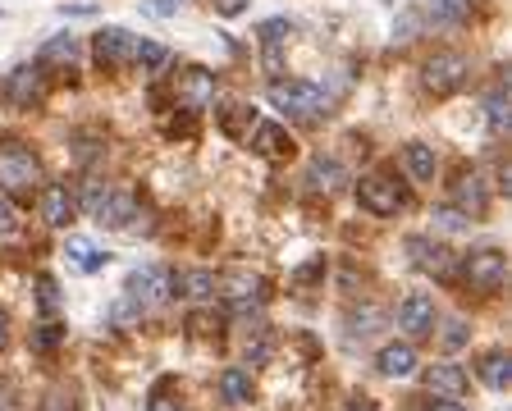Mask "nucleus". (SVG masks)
I'll return each mask as SVG.
<instances>
[{"mask_svg":"<svg viewBox=\"0 0 512 411\" xmlns=\"http://www.w3.org/2000/svg\"><path fill=\"white\" fill-rule=\"evenodd\" d=\"M426 389L430 393H439V398H467V389H471V380H467V370L462 366H453V361H439V366H430L426 370Z\"/></svg>","mask_w":512,"mask_h":411,"instance_id":"16","label":"nucleus"},{"mask_svg":"<svg viewBox=\"0 0 512 411\" xmlns=\"http://www.w3.org/2000/svg\"><path fill=\"white\" fill-rule=\"evenodd\" d=\"M430 411H462V407H458V402H435Z\"/></svg>","mask_w":512,"mask_h":411,"instance_id":"39","label":"nucleus"},{"mask_svg":"<svg viewBox=\"0 0 512 411\" xmlns=\"http://www.w3.org/2000/svg\"><path fill=\"white\" fill-rule=\"evenodd\" d=\"M485 110H490V128L494 133H503L508 128V119H512V101H508V87H494L490 92V101H485Z\"/></svg>","mask_w":512,"mask_h":411,"instance_id":"28","label":"nucleus"},{"mask_svg":"<svg viewBox=\"0 0 512 411\" xmlns=\"http://www.w3.org/2000/svg\"><path fill=\"white\" fill-rule=\"evenodd\" d=\"M55 343H60V325H55V320H46V325L37 329V338H32V348H37V352H51Z\"/></svg>","mask_w":512,"mask_h":411,"instance_id":"33","label":"nucleus"},{"mask_svg":"<svg viewBox=\"0 0 512 411\" xmlns=\"http://www.w3.org/2000/svg\"><path fill=\"white\" fill-rule=\"evenodd\" d=\"M480 380L490 384V389H508V375H512V361H508V352L503 348H494V352H485L480 357Z\"/></svg>","mask_w":512,"mask_h":411,"instance_id":"22","label":"nucleus"},{"mask_svg":"<svg viewBox=\"0 0 512 411\" xmlns=\"http://www.w3.org/2000/svg\"><path fill=\"white\" fill-rule=\"evenodd\" d=\"M261 46H266V69L270 74H279V42L288 37V19H270V23H261Z\"/></svg>","mask_w":512,"mask_h":411,"instance_id":"24","label":"nucleus"},{"mask_svg":"<svg viewBox=\"0 0 512 411\" xmlns=\"http://www.w3.org/2000/svg\"><path fill=\"white\" fill-rule=\"evenodd\" d=\"M467 78H471V64L462 51H435L426 64H421V83H426V92H435V96L462 92Z\"/></svg>","mask_w":512,"mask_h":411,"instance_id":"4","label":"nucleus"},{"mask_svg":"<svg viewBox=\"0 0 512 411\" xmlns=\"http://www.w3.org/2000/svg\"><path fill=\"white\" fill-rule=\"evenodd\" d=\"M467 338H471V334H467V325H462V320H448V325H444V348H448V352H458Z\"/></svg>","mask_w":512,"mask_h":411,"instance_id":"34","label":"nucleus"},{"mask_svg":"<svg viewBox=\"0 0 512 411\" xmlns=\"http://www.w3.org/2000/svg\"><path fill=\"white\" fill-rule=\"evenodd\" d=\"M46 92H51V83H46L42 64H23V69H14V74L5 78V101L19 110H37L46 101Z\"/></svg>","mask_w":512,"mask_h":411,"instance_id":"8","label":"nucleus"},{"mask_svg":"<svg viewBox=\"0 0 512 411\" xmlns=\"http://www.w3.org/2000/svg\"><path fill=\"white\" fill-rule=\"evenodd\" d=\"M124 293H128V302L138 306V311H151V306H160L165 297H170V270H160V265H142V270L128 274Z\"/></svg>","mask_w":512,"mask_h":411,"instance_id":"9","label":"nucleus"},{"mask_svg":"<svg viewBox=\"0 0 512 411\" xmlns=\"http://www.w3.org/2000/svg\"><path fill=\"white\" fill-rule=\"evenodd\" d=\"M270 106L288 119H302V124H316L320 115H330V101L316 83H302V78H275L270 83Z\"/></svg>","mask_w":512,"mask_h":411,"instance_id":"2","label":"nucleus"},{"mask_svg":"<svg viewBox=\"0 0 512 411\" xmlns=\"http://www.w3.org/2000/svg\"><path fill=\"white\" fill-rule=\"evenodd\" d=\"M174 96H179L183 110H192V115H197V110H206L215 101V74H211V69H183Z\"/></svg>","mask_w":512,"mask_h":411,"instance_id":"13","label":"nucleus"},{"mask_svg":"<svg viewBox=\"0 0 512 411\" xmlns=\"http://www.w3.org/2000/svg\"><path fill=\"white\" fill-rule=\"evenodd\" d=\"M37 201H42V220L51 224V229H69V224H74L78 201L64 183H46V188L37 192Z\"/></svg>","mask_w":512,"mask_h":411,"instance_id":"14","label":"nucleus"},{"mask_svg":"<svg viewBox=\"0 0 512 411\" xmlns=\"http://www.w3.org/2000/svg\"><path fill=\"white\" fill-rule=\"evenodd\" d=\"M252 151L256 156H266V160H275V165H284V160H293L298 142L288 137L284 124H256L252 128Z\"/></svg>","mask_w":512,"mask_h":411,"instance_id":"15","label":"nucleus"},{"mask_svg":"<svg viewBox=\"0 0 512 411\" xmlns=\"http://www.w3.org/2000/svg\"><path fill=\"white\" fill-rule=\"evenodd\" d=\"M174 5H183V0H160V10H165V14H170Z\"/></svg>","mask_w":512,"mask_h":411,"instance_id":"40","label":"nucleus"},{"mask_svg":"<svg viewBox=\"0 0 512 411\" xmlns=\"http://www.w3.org/2000/svg\"><path fill=\"white\" fill-rule=\"evenodd\" d=\"M188 329H192L197 338H211V334H220V329H224V316H220V311H192V316H188Z\"/></svg>","mask_w":512,"mask_h":411,"instance_id":"30","label":"nucleus"},{"mask_svg":"<svg viewBox=\"0 0 512 411\" xmlns=\"http://www.w3.org/2000/svg\"><path fill=\"white\" fill-rule=\"evenodd\" d=\"M252 375H247L243 366H229V370H220V398L229 402V407H247L252 402Z\"/></svg>","mask_w":512,"mask_h":411,"instance_id":"21","label":"nucleus"},{"mask_svg":"<svg viewBox=\"0 0 512 411\" xmlns=\"http://www.w3.org/2000/svg\"><path fill=\"white\" fill-rule=\"evenodd\" d=\"M453 206H458L471 224L490 211V188H485V174H480V169H462L458 174V183H453Z\"/></svg>","mask_w":512,"mask_h":411,"instance_id":"11","label":"nucleus"},{"mask_svg":"<svg viewBox=\"0 0 512 411\" xmlns=\"http://www.w3.org/2000/svg\"><path fill=\"white\" fill-rule=\"evenodd\" d=\"M462 279H467V288L494 297L508 284V256H503L499 247H480V252L462 256Z\"/></svg>","mask_w":512,"mask_h":411,"instance_id":"5","label":"nucleus"},{"mask_svg":"<svg viewBox=\"0 0 512 411\" xmlns=\"http://www.w3.org/2000/svg\"><path fill=\"white\" fill-rule=\"evenodd\" d=\"M220 293V279L211 270H192V274H170V297H192V302H211Z\"/></svg>","mask_w":512,"mask_h":411,"instance_id":"18","label":"nucleus"},{"mask_svg":"<svg viewBox=\"0 0 512 411\" xmlns=\"http://www.w3.org/2000/svg\"><path fill=\"white\" fill-rule=\"evenodd\" d=\"M215 5H220L224 19H234V14H243V10H247V0H215Z\"/></svg>","mask_w":512,"mask_h":411,"instance_id":"37","label":"nucleus"},{"mask_svg":"<svg viewBox=\"0 0 512 411\" xmlns=\"http://www.w3.org/2000/svg\"><path fill=\"white\" fill-rule=\"evenodd\" d=\"M87 211L96 215V224H106V229H133V220H138V201L128 197V192L119 188H92L87 192Z\"/></svg>","mask_w":512,"mask_h":411,"instance_id":"7","label":"nucleus"},{"mask_svg":"<svg viewBox=\"0 0 512 411\" xmlns=\"http://www.w3.org/2000/svg\"><path fill=\"white\" fill-rule=\"evenodd\" d=\"M407 256H412V265L416 270H426V274H435V279H458V261H453V252H448L444 243H435V238H407Z\"/></svg>","mask_w":512,"mask_h":411,"instance_id":"10","label":"nucleus"},{"mask_svg":"<svg viewBox=\"0 0 512 411\" xmlns=\"http://www.w3.org/2000/svg\"><path fill=\"white\" fill-rule=\"evenodd\" d=\"M375 370L384 380H407V375H416V348L412 343H384L375 352Z\"/></svg>","mask_w":512,"mask_h":411,"instance_id":"17","label":"nucleus"},{"mask_svg":"<svg viewBox=\"0 0 512 411\" xmlns=\"http://www.w3.org/2000/svg\"><path fill=\"white\" fill-rule=\"evenodd\" d=\"M320 274H325V256H316V261H311V265H302V270L293 274V284H298V288H307L311 279H320Z\"/></svg>","mask_w":512,"mask_h":411,"instance_id":"35","label":"nucleus"},{"mask_svg":"<svg viewBox=\"0 0 512 411\" xmlns=\"http://www.w3.org/2000/svg\"><path fill=\"white\" fill-rule=\"evenodd\" d=\"M133 64H138L142 74H160L165 64H170V51L156 42H138V55H133Z\"/></svg>","mask_w":512,"mask_h":411,"instance_id":"29","label":"nucleus"},{"mask_svg":"<svg viewBox=\"0 0 512 411\" xmlns=\"http://www.w3.org/2000/svg\"><path fill=\"white\" fill-rule=\"evenodd\" d=\"M37 64H55V69H74L78 64V37L74 32H60V37H51V42L37 51Z\"/></svg>","mask_w":512,"mask_h":411,"instance_id":"20","label":"nucleus"},{"mask_svg":"<svg viewBox=\"0 0 512 411\" xmlns=\"http://www.w3.org/2000/svg\"><path fill=\"white\" fill-rule=\"evenodd\" d=\"M357 201H362V211L371 215H398L412 201V192L398 183V174H389V169H375V174H366L362 183H357Z\"/></svg>","mask_w":512,"mask_h":411,"instance_id":"3","label":"nucleus"},{"mask_svg":"<svg viewBox=\"0 0 512 411\" xmlns=\"http://www.w3.org/2000/svg\"><path fill=\"white\" fill-rule=\"evenodd\" d=\"M10 348V311H5V306H0V352Z\"/></svg>","mask_w":512,"mask_h":411,"instance_id":"38","label":"nucleus"},{"mask_svg":"<svg viewBox=\"0 0 512 411\" xmlns=\"http://www.w3.org/2000/svg\"><path fill=\"white\" fill-rule=\"evenodd\" d=\"M147 411H183V393H179V380H156L151 384V398H147Z\"/></svg>","mask_w":512,"mask_h":411,"instance_id":"25","label":"nucleus"},{"mask_svg":"<svg viewBox=\"0 0 512 411\" xmlns=\"http://www.w3.org/2000/svg\"><path fill=\"white\" fill-rule=\"evenodd\" d=\"M247 119H252V110H247V106H229V110L220 115V128H224L229 137H243V124H247Z\"/></svg>","mask_w":512,"mask_h":411,"instance_id":"31","label":"nucleus"},{"mask_svg":"<svg viewBox=\"0 0 512 411\" xmlns=\"http://www.w3.org/2000/svg\"><path fill=\"white\" fill-rule=\"evenodd\" d=\"M307 183H311L316 192H339V183H343V165H339V160L316 156V160H311V169H307Z\"/></svg>","mask_w":512,"mask_h":411,"instance_id":"23","label":"nucleus"},{"mask_svg":"<svg viewBox=\"0 0 512 411\" xmlns=\"http://www.w3.org/2000/svg\"><path fill=\"white\" fill-rule=\"evenodd\" d=\"M5 233H14V206L0 197V238H5Z\"/></svg>","mask_w":512,"mask_h":411,"instance_id":"36","label":"nucleus"},{"mask_svg":"<svg viewBox=\"0 0 512 411\" xmlns=\"http://www.w3.org/2000/svg\"><path fill=\"white\" fill-rule=\"evenodd\" d=\"M348 411H375V407H371V402H352Z\"/></svg>","mask_w":512,"mask_h":411,"instance_id":"41","label":"nucleus"},{"mask_svg":"<svg viewBox=\"0 0 512 411\" xmlns=\"http://www.w3.org/2000/svg\"><path fill=\"white\" fill-rule=\"evenodd\" d=\"M133 55H138V37H133L128 28H101L92 37V60H96V69H106V74L128 69Z\"/></svg>","mask_w":512,"mask_h":411,"instance_id":"6","label":"nucleus"},{"mask_svg":"<svg viewBox=\"0 0 512 411\" xmlns=\"http://www.w3.org/2000/svg\"><path fill=\"white\" fill-rule=\"evenodd\" d=\"M64 256L74 261V270H83V274H92V270H101L106 265V256L96 252L87 238H69V247H64Z\"/></svg>","mask_w":512,"mask_h":411,"instance_id":"26","label":"nucleus"},{"mask_svg":"<svg viewBox=\"0 0 512 411\" xmlns=\"http://www.w3.org/2000/svg\"><path fill=\"white\" fill-rule=\"evenodd\" d=\"M32 288H37V311H42L46 320L60 316V284H55L51 274H37V284Z\"/></svg>","mask_w":512,"mask_h":411,"instance_id":"27","label":"nucleus"},{"mask_svg":"<svg viewBox=\"0 0 512 411\" xmlns=\"http://www.w3.org/2000/svg\"><path fill=\"white\" fill-rule=\"evenodd\" d=\"M435 224H439V229H471V220L458 211V206H439V211H435Z\"/></svg>","mask_w":512,"mask_h":411,"instance_id":"32","label":"nucleus"},{"mask_svg":"<svg viewBox=\"0 0 512 411\" xmlns=\"http://www.w3.org/2000/svg\"><path fill=\"white\" fill-rule=\"evenodd\" d=\"M398 329L407 338H430L435 334V302L426 293H407L398 302Z\"/></svg>","mask_w":512,"mask_h":411,"instance_id":"12","label":"nucleus"},{"mask_svg":"<svg viewBox=\"0 0 512 411\" xmlns=\"http://www.w3.org/2000/svg\"><path fill=\"white\" fill-rule=\"evenodd\" d=\"M0 188L19 201H32L46 188V169L23 142H0Z\"/></svg>","mask_w":512,"mask_h":411,"instance_id":"1","label":"nucleus"},{"mask_svg":"<svg viewBox=\"0 0 512 411\" xmlns=\"http://www.w3.org/2000/svg\"><path fill=\"white\" fill-rule=\"evenodd\" d=\"M403 165H407V174H412L416 183H430L439 174V156H435V147H426V142H407Z\"/></svg>","mask_w":512,"mask_h":411,"instance_id":"19","label":"nucleus"}]
</instances>
